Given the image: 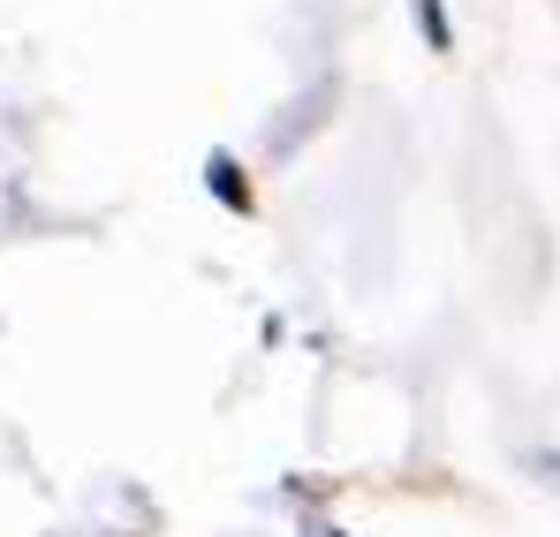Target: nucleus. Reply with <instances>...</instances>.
Returning a JSON list of instances; mask_svg holds the SVG:
<instances>
[{
	"label": "nucleus",
	"instance_id": "obj_1",
	"mask_svg": "<svg viewBox=\"0 0 560 537\" xmlns=\"http://www.w3.org/2000/svg\"><path fill=\"white\" fill-rule=\"evenodd\" d=\"M212 189H220V205L250 212V182H235V160H212Z\"/></svg>",
	"mask_w": 560,
	"mask_h": 537
}]
</instances>
